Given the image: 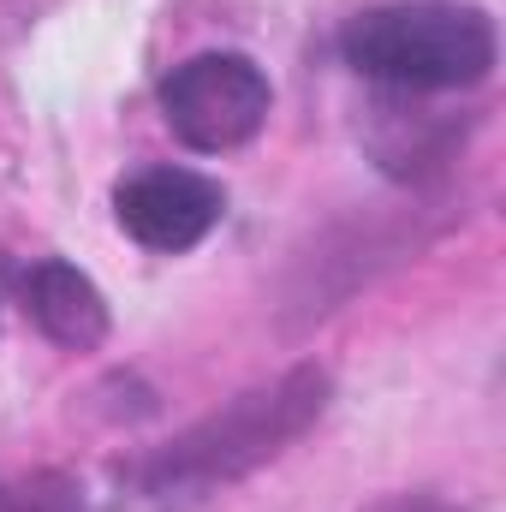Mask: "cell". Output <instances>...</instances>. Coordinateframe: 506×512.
<instances>
[{"mask_svg": "<svg viewBox=\"0 0 506 512\" xmlns=\"http://www.w3.org/2000/svg\"><path fill=\"white\" fill-rule=\"evenodd\" d=\"M114 215L143 251L179 256L221 227L227 191L197 167H143L114 191Z\"/></svg>", "mask_w": 506, "mask_h": 512, "instance_id": "cell-4", "label": "cell"}, {"mask_svg": "<svg viewBox=\"0 0 506 512\" xmlns=\"http://www.w3.org/2000/svg\"><path fill=\"white\" fill-rule=\"evenodd\" d=\"M0 512H84L78 489L54 471L42 477H18V483H0Z\"/></svg>", "mask_w": 506, "mask_h": 512, "instance_id": "cell-6", "label": "cell"}, {"mask_svg": "<svg viewBox=\"0 0 506 512\" xmlns=\"http://www.w3.org/2000/svg\"><path fill=\"white\" fill-rule=\"evenodd\" d=\"M340 60L358 78L405 90V96L471 90L495 66V24H489V12L453 6V0L376 6L340 30Z\"/></svg>", "mask_w": 506, "mask_h": 512, "instance_id": "cell-2", "label": "cell"}, {"mask_svg": "<svg viewBox=\"0 0 506 512\" xmlns=\"http://www.w3.org/2000/svg\"><path fill=\"white\" fill-rule=\"evenodd\" d=\"M328 399H334V382H328L322 364H292L274 382L245 387L239 399H227L221 411H209L185 435L161 441L149 459H137L131 489L143 501H155V507L209 501V495L245 483L251 471L274 465L304 429L322 423Z\"/></svg>", "mask_w": 506, "mask_h": 512, "instance_id": "cell-1", "label": "cell"}, {"mask_svg": "<svg viewBox=\"0 0 506 512\" xmlns=\"http://www.w3.org/2000/svg\"><path fill=\"white\" fill-rule=\"evenodd\" d=\"M24 310H30V322H36L54 346H66V352H96V346L108 340V298H102V286H96L84 268L60 262V256H48V262L30 268V280H24Z\"/></svg>", "mask_w": 506, "mask_h": 512, "instance_id": "cell-5", "label": "cell"}, {"mask_svg": "<svg viewBox=\"0 0 506 512\" xmlns=\"http://www.w3.org/2000/svg\"><path fill=\"white\" fill-rule=\"evenodd\" d=\"M370 512H471L459 507V501H447V495H393V501H381Z\"/></svg>", "mask_w": 506, "mask_h": 512, "instance_id": "cell-7", "label": "cell"}, {"mask_svg": "<svg viewBox=\"0 0 506 512\" xmlns=\"http://www.w3.org/2000/svg\"><path fill=\"white\" fill-rule=\"evenodd\" d=\"M268 108H274L268 72L239 48L191 54L161 78V120L197 155L245 149L256 131L268 126Z\"/></svg>", "mask_w": 506, "mask_h": 512, "instance_id": "cell-3", "label": "cell"}]
</instances>
